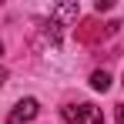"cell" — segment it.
Listing matches in <instances>:
<instances>
[{"label": "cell", "mask_w": 124, "mask_h": 124, "mask_svg": "<svg viewBox=\"0 0 124 124\" xmlns=\"http://www.w3.org/2000/svg\"><path fill=\"white\" fill-rule=\"evenodd\" d=\"M77 14H81V10H77V3H61V7H54V10H50V17H54V20H61V23L77 20Z\"/></svg>", "instance_id": "cell-3"}, {"label": "cell", "mask_w": 124, "mask_h": 124, "mask_svg": "<svg viewBox=\"0 0 124 124\" xmlns=\"http://www.w3.org/2000/svg\"><path fill=\"white\" fill-rule=\"evenodd\" d=\"M0 54H3V44H0Z\"/></svg>", "instance_id": "cell-7"}, {"label": "cell", "mask_w": 124, "mask_h": 124, "mask_svg": "<svg viewBox=\"0 0 124 124\" xmlns=\"http://www.w3.org/2000/svg\"><path fill=\"white\" fill-rule=\"evenodd\" d=\"M91 87H94V91H107V87H111V74H107V70H94V74H91Z\"/></svg>", "instance_id": "cell-4"}, {"label": "cell", "mask_w": 124, "mask_h": 124, "mask_svg": "<svg viewBox=\"0 0 124 124\" xmlns=\"http://www.w3.org/2000/svg\"><path fill=\"white\" fill-rule=\"evenodd\" d=\"M114 117H117V124H124V104H117V107H114Z\"/></svg>", "instance_id": "cell-5"}, {"label": "cell", "mask_w": 124, "mask_h": 124, "mask_svg": "<svg viewBox=\"0 0 124 124\" xmlns=\"http://www.w3.org/2000/svg\"><path fill=\"white\" fill-rule=\"evenodd\" d=\"M37 114H40V101H37V97H23V101L14 104V111H10L7 124H27V121H34Z\"/></svg>", "instance_id": "cell-2"}, {"label": "cell", "mask_w": 124, "mask_h": 124, "mask_svg": "<svg viewBox=\"0 0 124 124\" xmlns=\"http://www.w3.org/2000/svg\"><path fill=\"white\" fill-rule=\"evenodd\" d=\"M7 84V67H0V87Z\"/></svg>", "instance_id": "cell-6"}, {"label": "cell", "mask_w": 124, "mask_h": 124, "mask_svg": "<svg viewBox=\"0 0 124 124\" xmlns=\"http://www.w3.org/2000/svg\"><path fill=\"white\" fill-rule=\"evenodd\" d=\"M61 114L67 124H104L101 107H94V104H67Z\"/></svg>", "instance_id": "cell-1"}]
</instances>
